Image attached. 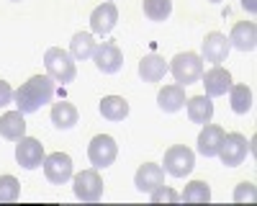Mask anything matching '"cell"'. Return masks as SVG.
I'll return each instance as SVG.
<instances>
[{
  "instance_id": "cell-1",
  "label": "cell",
  "mask_w": 257,
  "mask_h": 206,
  "mask_svg": "<svg viewBox=\"0 0 257 206\" xmlns=\"http://www.w3.org/2000/svg\"><path fill=\"white\" fill-rule=\"evenodd\" d=\"M52 98H54V80L49 75H34L18 90H13V103L24 116L36 114L44 103H52Z\"/></svg>"
},
{
  "instance_id": "cell-2",
  "label": "cell",
  "mask_w": 257,
  "mask_h": 206,
  "mask_svg": "<svg viewBox=\"0 0 257 206\" xmlns=\"http://www.w3.org/2000/svg\"><path fill=\"white\" fill-rule=\"evenodd\" d=\"M44 67H47V75H49L54 82H62V85L72 82L75 75H77L75 57H72L70 52L59 49V47L47 49V54H44Z\"/></svg>"
},
{
  "instance_id": "cell-3",
  "label": "cell",
  "mask_w": 257,
  "mask_h": 206,
  "mask_svg": "<svg viewBox=\"0 0 257 206\" xmlns=\"http://www.w3.org/2000/svg\"><path fill=\"white\" fill-rule=\"evenodd\" d=\"M167 70L173 72L178 85H193V82H198L201 75H203V59L193 52H180V54L173 57Z\"/></svg>"
},
{
  "instance_id": "cell-4",
  "label": "cell",
  "mask_w": 257,
  "mask_h": 206,
  "mask_svg": "<svg viewBox=\"0 0 257 206\" xmlns=\"http://www.w3.org/2000/svg\"><path fill=\"white\" fill-rule=\"evenodd\" d=\"M116 155H118V144L108 134H98L88 144V157H90V162L95 165V168H108V165H113Z\"/></svg>"
},
{
  "instance_id": "cell-5",
  "label": "cell",
  "mask_w": 257,
  "mask_h": 206,
  "mask_svg": "<svg viewBox=\"0 0 257 206\" xmlns=\"http://www.w3.org/2000/svg\"><path fill=\"white\" fill-rule=\"evenodd\" d=\"M193 168H196V155L188 150L185 144H175L165 152V170L175 178H185Z\"/></svg>"
},
{
  "instance_id": "cell-6",
  "label": "cell",
  "mask_w": 257,
  "mask_h": 206,
  "mask_svg": "<svg viewBox=\"0 0 257 206\" xmlns=\"http://www.w3.org/2000/svg\"><path fill=\"white\" fill-rule=\"evenodd\" d=\"M72 188H75V196L80 201L93 203L103 196V178L98 175V170H82V173L75 175Z\"/></svg>"
},
{
  "instance_id": "cell-7",
  "label": "cell",
  "mask_w": 257,
  "mask_h": 206,
  "mask_svg": "<svg viewBox=\"0 0 257 206\" xmlns=\"http://www.w3.org/2000/svg\"><path fill=\"white\" fill-rule=\"evenodd\" d=\"M16 160L21 168L26 170H36L41 162H44V144L34 137H21L16 144Z\"/></svg>"
},
{
  "instance_id": "cell-8",
  "label": "cell",
  "mask_w": 257,
  "mask_h": 206,
  "mask_svg": "<svg viewBox=\"0 0 257 206\" xmlns=\"http://www.w3.org/2000/svg\"><path fill=\"white\" fill-rule=\"evenodd\" d=\"M41 165H44V175H47L49 183L62 185V183H67V180L72 178V157L64 155V152H52V155H47Z\"/></svg>"
},
{
  "instance_id": "cell-9",
  "label": "cell",
  "mask_w": 257,
  "mask_h": 206,
  "mask_svg": "<svg viewBox=\"0 0 257 206\" xmlns=\"http://www.w3.org/2000/svg\"><path fill=\"white\" fill-rule=\"evenodd\" d=\"M247 137H242V134H226L224 137V144H221V150H219V155L216 157H221V162L226 165V168H237V165H242L244 162V157H247Z\"/></svg>"
},
{
  "instance_id": "cell-10",
  "label": "cell",
  "mask_w": 257,
  "mask_h": 206,
  "mask_svg": "<svg viewBox=\"0 0 257 206\" xmlns=\"http://www.w3.org/2000/svg\"><path fill=\"white\" fill-rule=\"evenodd\" d=\"M95 67L103 72V75H116L121 67H123V54L116 44H111V41H103V44H98L95 54Z\"/></svg>"
},
{
  "instance_id": "cell-11",
  "label": "cell",
  "mask_w": 257,
  "mask_h": 206,
  "mask_svg": "<svg viewBox=\"0 0 257 206\" xmlns=\"http://www.w3.org/2000/svg\"><path fill=\"white\" fill-rule=\"evenodd\" d=\"M116 24H118V8H116L113 0L98 6V8L90 13V29H93V34H98V36L111 34V31L116 29Z\"/></svg>"
},
{
  "instance_id": "cell-12",
  "label": "cell",
  "mask_w": 257,
  "mask_h": 206,
  "mask_svg": "<svg viewBox=\"0 0 257 206\" xmlns=\"http://www.w3.org/2000/svg\"><path fill=\"white\" fill-rule=\"evenodd\" d=\"M134 185L142 193H152V191L160 188V185H165V170L155 162H144L134 175Z\"/></svg>"
},
{
  "instance_id": "cell-13",
  "label": "cell",
  "mask_w": 257,
  "mask_h": 206,
  "mask_svg": "<svg viewBox=\"0 0 257 206\" xmlns=\"http://www.w3.org/2000/svg\"><path fill=\"white\" fill-rule=\"evenodd\" d=\"M201 47H203V59L206 62H213V65H221V62H226L229 57V39L219 31H211L206 34V39L201 41Z\"/></svg>"
},
{
  "instance_id": "cell-14",
  "label": "cell",
  "mask_w": 257,
  "mask_h": 206,
  "mask_svg": "<svg viewBox=\"0 0 257 206\" xmlns=\"http://www.w3.org/2000/svg\"><path fill=\"white\" fill-rule=\"evenodd\" d=\"M224 137L226 132L221 127H216V124H203V129L198 134V152L203 157H216L219 150H221V144H224Z\"/></svg>"
},
{
  "instance_id": "cell-15",
  "label": "cell",
  "mask_w": 257,
  "mask_h": 206,
  "mask_svg": "<svg viewBox=\"0 0 257 206\" xmlns=\"http://www.w3.org/2000/svg\"><path fill=\"white\" fill-rule=\"evenodd\" d=\"M229 47L239 49V52H254L257 47V26L252 21H239L234 24L231 34H229Z\"/></svg>"
},
{
  "instance_id": "cell-16",
  "label": "cell",
  "mask_w": 257,
  "mask_h": 206,
  "mask_svg": "<svg viewBox=\"0 0 257 206\" xmlns=\"http://www.w3.org/2000/svg\"><path fill=\"white\" fill-rule=\"evenodd\" d=\"M203 77V88H206V95L208 98H219V95H226L229 88H231V75L229 70H224L221 65H213Z\"/></svg>"
},
{
  "instance_id": "cell-17",
  "label": "cell",
  "mask_w": 257,
  "mask_h": 206,
  "mask_svg": "<svg viewBox=\"0 0 257 206\" xmlns=\"http://www.w3.org/2000/svg\"><path fill=\"white\" fill-rule=\"evenodd\" d=\"M0 137L18 142L21 137H26V119L21 111H8L0 116Z\"/></svg>"
},
{
  "instance_id": "cell-18",
  "label": "cell",
  "mask_w": 257,
  "mask_h": 206,
  "mask_svg": "<svg viewBox=\"0 0 257 206\" xmlns=\"http://www.w3.org/2000/svg\"><path fill=\"white\" fill-rule=\"evenodd\" d=\"M167 72V62L160 54H144L139 62V77L144 82H160Z\"/></svg>"
},
{
  "instance_id": "cell-19",
  "label": "cell",
  "mask_w": 257,
  "mask_h": 206,
  "mask_svg": "<svg viewBox=\"0 0 257 206\" xmlns=\"http://www.w3.org/2000/svg\"><path fill=\"white\" fill-rule=\"evenodd\" d=\"M157 106L165 111V114H175L185 106V90L183 85H165L160 93H157Z\"/></svg>"
},
{
  "instance_id": "cell-20",
  "label": "cell",
  "mask_w": 257,
  "mask_h": 206,
  "mask_svg": "<svg viewBox=\"0 0 257 206\" xmlns=\"http://www.w3.org/2000/svg\"><path fill=\"white\" fill-rule=\"evenodd\" d=\"M188 106V119L193 124H208L213 119V103L208 95H193L185 100Z\"/></svg>"
},
{
  "instance_id": "cell-21",
  "label": "cell",
  "mask_w": 257,
  "mask_h": 206,
  "mask_svg": "<svg viewBox=\"0 0 257 206\" xmlns=\"http://www.w3.org/2000/svg\"><path fill=\"white\" fill-rule=\"evenodd\" d=\"M95 49H98V41H95L93 34H88V31L75 34L72 41H70V54H72L75 59H80V62L90 59V57L95 54Z\"/></svg>"
},
{
  "instance_id": "cell-22",
  "label": "cell",
  "mask_w": 257,
  "mask_h": 206,
  "mask_svg": "<svg viewBox=\"0 0 257 206\" xmlns=\"http://www.w3.org/2000/svg\"><path fill=\"white\" fill-rule=\"evenodd\" d=\"M52 124L57 129H62V132L72 129L77 124V109L72 106V103H67V100L54 103V106H52Z\"/></svg>"
},
{
  "instance_id": "cell-23",
  "label": "cell",
  "mask_w": 257,
  "mask_h": 206,
  "mask_svg": "<svg viewBox=\"0 0 257 206\" xmlns=\"http://www.w3.org/2000/svg\"><path fill=\"white\" fill-rule=\"evenodd\" d=\"M100 114L108 121H123L128 116V103L121 95H105L100 100Z\"/></svg>"
},
{
  "instance_id": "cell-24",
  "label": "cell",
  "mask_w": 257,
  "mask_h": 206,
  "mask_svg": "<svg viewBox=\"0 0 257 206\" xmlns=\"http://www.w3.org/2000/svg\"><path fill=\"white\" fill-rule=\"evenodd\" d=\"M180 201L185 203H208L211 201V188L206 180H193L185 185V191L180 193Z\"/></svg>"
},
{
  "instance_id": "cell-25",
  "label": "cell",
  "mask_w": 257,
  "mask_h": 206,
  "mask_svg": "<svg viewBox=\"0 0 257 206\" xmlns=\"http://www.w3.org/2000/svg\"><path fill=\"white\" fill-rule=\"evenodd\" d=\"M229 100L234 114H247L252 109V90L247 85H231L229 88Z\"/></svg>"
},
{
  "instance_id": "cell-26",
  "label": "cell",
  "mask_w": 257,
  "mask_h": 206,
  "mask_svg": "<svg viewBox=\"0 0 257 206\" xmlns=\"http://www.w3.org/2000/svg\"><path fill=\"white\" fill-rule=\"evenodd\" d=\"M142 8L149 21H157L160 24V21H167L170 13H173V0H144Z\"/></svg>"
},
{
  "instance_id": "cell-27",
  "label": "cell",
  "mask_w": 257,
  "mask_h": 206,
  "mask_svg": "<svg viewBox=\"0 0 257 206\" xmlns=\"http://www.w3.org/2000/svg\"><path fill=\"white\" fill-rule=\"evenodd\" d=\"M21 183L13 175H0V203H13L18 201Z\"/></svg>"
},
{
  "instance_id": "cell-28",
  "label": "cell",
  "mask_w": 257,
  "mask_h": 206,
  "mask_svg": "<svg viewBox=\"0 0 257 206\" xmlns=\"http://www.w3.org/2000/svg\"><path fill=\"white\" fill-rule=\"evenodd\" d=\"M149 201H152V203H178V201H180V193H175L173 188H165V185H160L157 191L149 193Z\"/></svg>"
},
{
  "instance_id": "cell-29",
  "label": "cell",
  "mask_w": 257,
  "mask_h": 206,
  "mask_svg": "<svg viewBox=\"0 0 257 206\" xmlns=\"http://www.w3.org/2000/svg\"><path fill=\"white\" fill-rule=\"evenodd\" d=\"M257 193H254V185L252 183H239L237 191H234V201H254Z\"/></svg>"
},
{
  "instance_id": "cell-30",
  "label": "cell",
  "mask_w": 257,
  "mask_h": 206,
  "mask_svg": "<svg viewBox=\"0 0 257 206\" xmlns=\"http://www.w3.org/2000/svg\"><path fill=\"white\" fill-rule=\"evenodd\" d=\"M8 103H13V88L6 80H0V109L8 106Z\"/></svg>"
},
{
  "instance_id": "cell-31",
  "label": "cell",
  "mask_w": 257,
  "mask_h": 206,
  "mask_svg": "<svg viewBox=\"0 0 257 206\" xmlns=\"http://www.w3.org/2000/svg\"><path fill=\"white\" fill-rule=\"evenodd\" d=\"M242 8L247 13H257V3H254V0H242Z\"/></svg>"
},
{
  "instance_id": "cell-32",
  "label": "cell",
  "mask_w": 257,
  "mask_h": 206,
  "mask_svg": "<svg viewBox=\"0 0 257 206\" xmlns=\"http://www.w3.org/2000/svg\"><path fill=\"white\" fill-rule=\"evenodd\" d=\"M211 3H221V0H211Z\"/></svg>"
}]
</instances>
